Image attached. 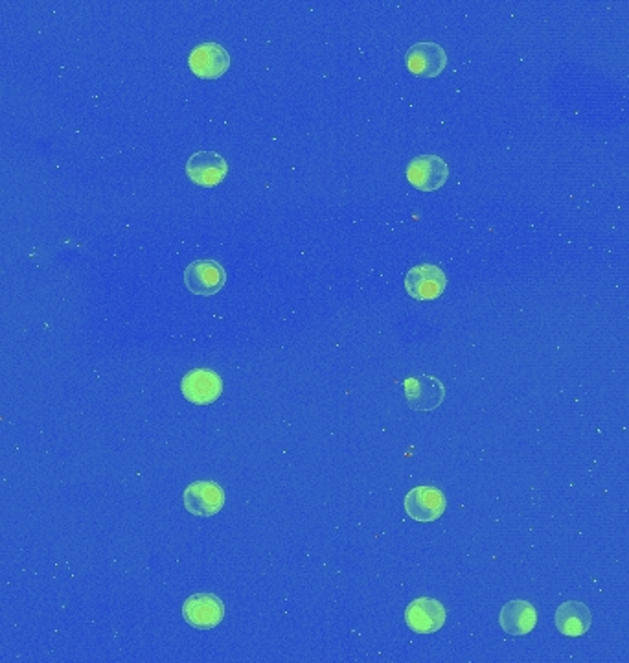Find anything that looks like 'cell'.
Here are the masks:
<instances>
[{"label": "cell", "mask_w": 629, "mask_h": 663, "mask_svg": "<svg viewBox=\"0 0 629 663\" xmlns=\"http://www.w3.org/2000/svg\"><path fill=\"white\" fill-rule=\"evenodd\" d=\"M403 507L414 522L433 524L446 512L447 501L444 492L436 487H416L405 496Z\"/></svg>", "instance_id": "cell-1"}, {"label": "cell", "mask_w": 629, "mask_h": 663, "mask_svg": "<svg viewBox=\"0 0 629 663\" xmlns=\"http://www.w3.org/2000/svg\"><path fill=\"white\" fill-rule=\"evenodd\" d=\"M446 288V273L435 264L414 266L405 275V291L414 301H435Z\"/></svg>", "instance_id": "cell-2"}, {"label": "cell", "mask_w": 629, "mask_h": 663, "mask_svg": "<svg viewBox=\"0 0 629 663\" xmlns=\"http://www.w3.org/2000/svg\"><path fill=\"white\" fill-rule=\"evenodd\" d=\"M225 282H227V271L218 260L212 258L195 260L184 269V284L195 295L203 297L216 295L225 286Z\"/></svg>", "instance_id": "cell-3"}, {"label": "cell", "mask_w": 629, "mask_h": 663, "mask_svg": "<svg viewBox=\"0 0 629 663\" xmlns=\"http://www.w3.org/2000/svg\"><path fill=\"white\" fill-rule=\"evenodd\" d=\"M184 509L199 516L210 518L216 516L225 505V490L216 481H194L183 492Z\"/></svg>", "instance_id": "cell-4"}, {"label": "cell", "mask_w": 629, "mask_h": 663, "mask_svg": "<svg viewBox=\"0 0 629 663\" xmlns=\"http://www.w3.org/2000/svg\"><path fill=\"white\" fill-rule=\"evenodd\" d=\"M184 621L197 630L216 629L225 617V605L214 594L190 595L183 605Z\"/></svg>", "instance_id": "cell-5"}, {"label": "cell", "mask_w": 629, "mask_h": 663, "mask_svg": "<svg viewBox=\"0 0 629 663\" xmlns=\"http://www.w3.org/2000/svg\"><path fill=\"white\" fill-rule=\"evenodd\" d=\"M446 606L433 597H418L405 610L407 627L416 634H435L446 625Z\"/></svg>", "instance_id": "cell-6"}, {"label": "cell", "mask_w": 629, "mask_h": 663, "mask_svg": "<svg viewBox=\"0 0 629 663\" xmlns=\"http://www.w3.org/2000/svg\"><path fill=\"white\" fill-rule=\"evenodd\" d=\"M183 396L195 406H210L223 393L221 376L212 369H194L181 380Z\"/></svg>", "instance_id": "cell-7"}, {"label": "cell", "mask_w": 629, "mask_h": 663, "mask_svg": "<svg viewBox=\"0 0 629 663\" xmlns=\"http://www.w3.org/2000/svg\"><path fill=\"white\" fill-rule=\"evenodd\" d=\"M449 177V166L438 155H420L407 166V179L412 187L422 192H433L444 187Z\"/></svg>", "instance_id": "cell-8"}, {"label": "cell", "mask_w": 629, "mask_h": 663, "mask_svg": "<svg viewBox=\"0 0 629 663\" xmlns=\"http://www.w3.org/2000/svg\"><path fill=\"white\" fill-rule=\"evenodd\" d=\"M188 65L197 78L218 80L229 70V52L219 43H201L190 52Z\"/></svg>", "instance_id": "cell-9"}, {"label": "cell", "mask_w": 629, "mask_h": 663, "mask_svg": "<svg viewBox=\"0 0 629 663\" xmlns=\"http://www.w3.org/2000/svg\"><path fill=\"white\" fill-rule=\"evenodd\" d=\"M407 69L418 78H436L447 67V52L438 43H418L405 56Z\"/></svg>", "instance_id": "cell-10"}, {"label": "cell", "mask_w": 629, "mask_h": 663, "mask_svg": "<svg viewBox=\"0 0 629 663\" xmlns=\"http://www.w3.org/2000/svg\"><path fill=\"white\" fill-rule=\"evenodd\" d=\"M186 174L199 187H216L229 174V163L216 152H195L186 163Z\"/></svg>", "instance_id": "cell-11"}, {"label": "cell", "mask_w": 629, "mask_h": 663, "mask_svg": "<svg viewBox=\"0 0 629 663\" xmlns=\"http://www.w3.org/2000/svg\"><path fill=\"white\" fill-rule=\"evenodd\" d=\"M403 389H405V396L407 402L411 404L412 409L418 411H431L436 409L444 396H446V387L433 376H418V378H409L403 382Z\"/></svg>", "instance_id": "cell-12"}, {"label": "cell", "mask_w": 629, "mask_h": 663, "mask_svg": "<svg viewBox=\"0 0 629 663\" xmlns=\"http://www.w3.org/2000/svg\"><path fill=\"white\" fill-rule=\"evenodd\" d=\"M499 625L510 636H527L538 625V612L528 601H510L501 608Z\"/></svg>", "instance_id": "cell-13"}, {"label": "cell", "mask_w": 629, "mask_h": 663, "mask_svg": "<svg viewBox=\"0 0 629 663\" xmlns=\"http://www.w3.org/2000/svg\"><path fill=\"white\" fill-rule=\"evenodd\" d=\"M593 616L589 606L580 601H565L556 610V627L567 638H580L591 629Z\"/></svg>", "instance_id": "cell-14"}]
</instances>
